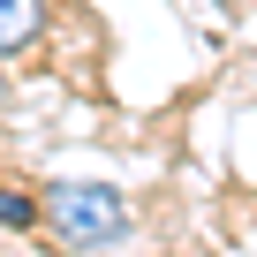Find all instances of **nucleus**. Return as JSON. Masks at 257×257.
Returning <instances> with one entry per match:
<instances>
[{
    "label": "nucleus",
    "mask_w": 257,
    "mask_h": 257,
    "mask_svg": "<svg viewBox=\"0 0 257 257\" xmlns=\"http://www.w3.org/2000/svg\"><path fill=\"white\" fill-rule=\"evenodd\" d=\"M46 31V0H0V61H16Z\"/></svg>",
    "instance_id": "nucleus-2"
},
{
    "label": "nucleus",
    "mask_w": 257,
    "mask_h": 257,
    "mask_svg": "<svg viewBox=\"0 0 257 257\" xmlns=\"http://www.w3.org/2000/svg\"><path fill=\"white\" fill-rule=\"evenodd\" d=\"M0 106H8V76H0Z\"/></svg>",
    "instance_id": "nucleus-4"
},
{
    "label": "nucleus",
    "mask_w": 257,
    "mask_h": 257,
    "mask_svg": "<svg viewBox=\"0 0 257 257\" xmlns=\"http://www.w3.org/2000/svg\"><path fill=\"white\" fill-rule=\"evenodd\" d=\"M46 227L61 249H113L128 242V197L113 182H53L46 197Z\"/></svg>",
    "instance_id": "nucleus-1"
},
{
    "label": "nucleus",
    "mask_w": 257,
    "mask_h": 257,
    "mask_svg": "<svg viewBox=\"0 0 257 257\" xmlns=\"http://www.w3.org/2000/svg\"><path fill=\"white\" fill-rule=\"evenodd\" d=\"M38 219H46V204H38V197L0 189V227H8V234H23V227H38Z\"/></svg>",
    "instance_id": "nucleus-3"
}]
</instances>
